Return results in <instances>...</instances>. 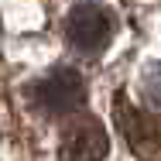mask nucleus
<instances>
[{"label":"nucleus","instance_id":"obj_1","mask_svg":"<svg viewBox=\"0 0 161 161\" xmlns=\"http://www.w3.org/2000/svg\"><path fill=\"white\" fill-rule=\"evenodd\" d=\"M62 38L65 48L79 58L103 55L117 38V14L103 0H75L69 3L62 17Z\"/></svg>","mask_w":161,"mask_h":161},{"label":"nucleus","instance_id":"obj_2","mask_svg":"<svg viewBox=\"0 0 161 161\" xmlns=\"http://www.w3.org/2000/svg\"><path fill=\"white\" fill-rule=\"evenodd\" d=\"M28 103L48 120H69L86 110V82L75 69L55 65L41 79H34L28 89Z\"/></svg>","mask_w":161,"mask_h":161},{"label":"nucleus","instance_id":"obj_3","mask_svg":"<svg viewBox=\"0 0 161 161\" xmlns=\"http://www.w3.org/2000/svg\"><path fill=\"white\" fill-rule=\"evenodd\" d=\"M106 154H110V134L96 113L82 110L62 124V134H58L62 161H106Z\"/></svg>","mask_w":161,"mask_h":161},{"label":"nucleus","instance_id":"obj_4","mask_svg":"<svg viewBox=\"0 0 161 161\" xmlns=\"http://www.w3.org/2000/svg\"><path fill=\"white\" fill-rule=\"evenodd\" d=\"M117 124L120 134L127 137V147L144 161H161V120L151 110L137 106H117Z\"/></svg>","mask_w":161,"mask_h":161},{"label":"nucleus","instance_id":"obj_5","mask_svg":"<svg viewBox=\"0 0 161 161\" xmlns=\"http://www.w3.org/2000/svg\"><path fill=\"white\" fill-rule=\"evenodd\" d=\"M137 89H141V99L151 113H161V62L147 65L137 79Z\"/></svg>","mask_w":161,"mask_h":161}]
</instances>
